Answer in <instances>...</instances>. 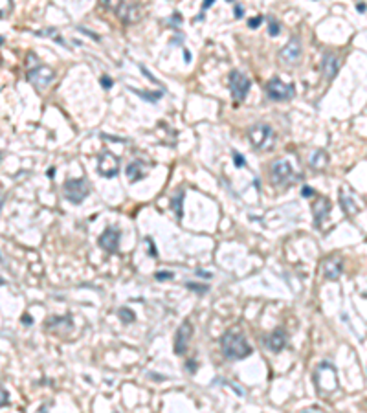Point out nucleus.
Listing matches in <instances>:
<instances>
[{"label": "nucleus", "mask_w": 367, "mask_h": 413, "mask_svg": "<svg viewBox=\"0 0 367 413\" xmlns=\"http://www.w3.org/2000/svg\"><path fill=\"white\" fill-rule=\"evenodd\" d=\"M221 351L228 360H242L251 355V346L242 334L230 331L221 338Z\"/></svg>", "instance_id": "1"}, {"label": "nucleus", "mask_w": 367, "mask_h": 413, "mask_svg": "<svg viewBox=\"0 0 367 413\" xmlns=\"http://www.w3.org/2000/svg\"><path fill=\"white\" fill-rule=\"evenodd\" d=\"M314 384L323 393H333L338 389V375L336 367L331 362H321L314 371Z\"/></svg>", "instance_id": "2"}, {"label": "nucleus", "mask_w": 367, "mask_h": 413, "mask_svg": "<svg viewBox=\"0 0 367 413\" xmlns=\"http://www.w3.org/2000/svg\"><path fill=\"white\" fill-rule=\"evenodd\" d=\"M248 138L250 144L253 145V149L257 151H272L275 145V134L270 125L266 123H255L248 129Z\"/></svg>", "instance_id": "3"}, {"label": "nucleus", "mask_w": 367, "mask_h": 413, "mask_svg": "<svg viewBox=\"0 0 367 413\" xmlns=\"http://www.w3.org/2000/svg\"><path fill=\"white\" fill-rule=\"evenodd\" d=\"M63 195L72 204H81L90 195V186L85 178H68L63 184Z\"/></svg>", "instance_id": "4"}, {"label": "nucleus", "mask_w": 367, "mask_h": 413, "mask_svg": "<svg viewBox=\"0 0 367 413\" xmlns=\"http://www.w3.org/2000/svg\"><path fill=\"white\" fill-rule=\"evenodd\" d=\"M228 87H230V92H232V97L235 101H244L250 92L251 81L246 74L239 72V70H232L230 76H228Z\"/></svg>", "instance_id": "5"}, {"label": "nucleus", "mask_w": 367, "mask_h": 413, "mask_svg": "<svg viewBox=\"0 0 367 413\" xmlns=\"http://www.w3.org/2000/svg\"><path fill=\"white\" fill-rule=\"evenodd\" d=\"M266 96L270 97L272 101H285V99H292L296 94V87L292 83H283L279 77H272L270 81L266 83Z\"/></svg>", "instance_id": "6"}, {"label": "nucleus", "mask_w": 367, "mask_h": 413, "mask_svg": "<svg viewBox=\"0 0 367 413\" xmlns=\"http://www.w3.org/2000/svg\"><path fill=\"white\" fill-rule=\"evenodd\" d=\"M303 53V44L300 37H290L288 43L279 50V61L283 64H298Z\"/></svg>", "instance_id": "7"}, {"label": "nucleus", "mask_w": 367, "mask_h": 413, "mask_svg": "<svg viewBox=\"0 0 367 413\" xmlns=\"http://www.w3.org/2000/svg\"><path fill=\"white\" fill-rule=\"evenodd\" d=\"M53 79H55V72H53L50 66H44V64H41V66L37 68H31L28 72V81L31 83L35 88H39V90L48 88Z\"/></svg>", "instance_id": "8"}, {"label": "nucleus", "mask_w": 367, "mask_h": 413, "mask_svg": "<svg viewBox=\"0 0 367 413\" xmlns=\"http://www.w3.org/2000/svg\"><path fill=\"white\" fill-rule=\"evenodd\" d=\"M97 173L105 178H114L120 173V160L111 151H103L97 158Z\"/></svg>", "instance_id": "9"}, {"label": "nucleus", "mask_w": 367, "mask_h": 413, "mask_svg": "<svg viewBox=\"0 0 367 413\" xmlns=\"http://www.w3.org/2000/svg\"><path fill=\"white\" fill-rule=\"evenodd\" d=\"M270 175L275 186H286L294 177V169H292L288 160H277V162L272 163Z\"/></svg>", "instance_id": "10"}, {"label": "nucleus", "mask_w": 367, "mask_h": 413, "mask_svg": "<svg viewBox=\"0 0 367 413\" xmlns=\"http://www.w3.org/2000/svg\"><path fill=\"white\" fill-rule=\"evenodd\" d=\"M120 239H121V231L114 226H108L105 231H103L97 243L101 246L106 254H116L118 248H120Z\"/></svg>", "instance_id": "11"}, {"label": "nucleus", "mask_w": 367, "mask_h": 413, "mask_svg": "<svg viewBox=\"0 0 367 413\" xmlns=\"http://www.w3.org/2000/svg\"><path fill=\"white\" fill-rule=\"evenodd\" d=\"M191 334H193V325H191V322H189V320H186V322L178 327L176 334H174V355L182 356L183 353L188 351Z\"/></svg>", "instance_id": "12"}, {"label": "nucleus", "mask_w": 367, "mask_h": 413, "mask_svg": "<svg viewBox=\"0 0 367 413\" xmlns=\"http://www.w3.org/2000/svg\"><path fill=\"white\" fill-rule=\"evenodd\" d=\"M312 213H314V228L321 230L323 221L327 219L328 213H331V200H328L327 197L318 195V197H316L314 206H312Z\"/></svg>", "instance_id": "13"}, {"label": "nucleus", "mask_w": 367, "mask_h": 413, "mask_svg": "<svg viewBox=\"0 0 367 413\" xmlns=\"http://www.w3.org/2000/svg\"><path fill=\"white\" fill-rule=\"evenodd\" d=\"M340 70V59L334 55V53L327 52L323 53V59H321V74L327 81H333L334 77L338 76Z\"/></svg>", "instance_id": "14"}, {"label": "nucleus", "mask_w": 367, "mask_h": 413, "mask_svg": "<svg viewBox=\"0 0 367 413\" xmlns=\"http://www.w3.org/2000/svg\"><path fill=\"white\" fill-rule=\"evenodd\" d=\"M116 13L123 22H136L140 19V6L134 4V2H121L116 8Z\"/></svg>", "instance_id": "15"}, {"label": "nucleus", "mask_w": 367, "mask_h": 413, "mask_svg": "<svg viewBox=\"0 0 367 413\" xmlns=\"http://www.w3.org/2000/svg\"><path fill=\"white\" fill-rule=\"evenodd\" d=\"M265 346L272 351V353H279L285 349L286 346V332L283 329H275L270 336L265 338Z\"/></svg>", "instance_id": "16"}, {"label": "nucleus", "mask_w": 367, "mask_h": 413, "mask_svg": "<svg viewBox=\"0 0 367 413\" xmlns=\"http://www.w3.org/2000/svg\"><path fill=\"white\" fill-rule=\"evenodd\" d=\"M342 274H343V261L340 259L338 255L327 259V263H325V279L336 281V279H340Z\"/></svg>", "instance_id": "17"}, {"label": "nucleus", "mask_w": 367, "mask_h": 413, "mask_svg": "<svg viewBox=\"0 0 367 413\" xmlns=\"http://www.w3.org/2000/svg\"><path fill=\"white\" fill-rule=\"evenodd\" d=\"M125 173L131 182H138V180L145 178V175H147V163L141 162V160H134V162H131L127 165Z\"/></svg>", "instance_id": "18"}, {"label": "nucleus", "mask_w": 367, "mask_h": 413, "mask_svg": "<svg viewBox=\"0 0 367 413\" xmlns=\"http://www.w3.org/2000/svg\"><path fill=\"white\" fill-rule=\"evenodd\" d=\"M340 202H342V210L345 215L353 217L356 215L358 212H360V208H358V204L354 202V198L351 197V193H347L345 189H342L340 191Z\"/></svg>", "instance_id": "19"}, {"label": "nucleus", "mask_w": 367, "mask_h": 413, "mask_svg": "<svg viewBox=\"0 0 367 413\" xmlns=\"http://www.w3.org/2000/svg\"><path fill=\"white\" fill-rule=\"evenodd\" d=\"M309 163H310V167L314 169V171H323V169L327 167V163H328V154L325 153L323 149H316L314 153L310 154Z\"/></svg>", "instance_id": "20"}, {"label": "nucleus", "mask_w": 367, "mask_h": 413, "mask_svg": "<svg viewBox=\"0 0 367 413\" xmlns=\"http://www.w3.org/2000/svg\"><path fill=\"white\" fill-rule=\"evenodd\" d=\"M183 198H186V189H178V191L174 193L173 197L169 198V204L171 208H173L174 215H176V219H182L183 212H182V206H183Z\"/></svg>", "instance_id": "21"}, {"label": "nucleus", "mask_w": 367, "mask_h": 413, "mask_svg": "<svg viewBox=\"0 0 367 413\" xmlns=\"http://www.w3.org/2000/svg\"><path fill=\"white\" fill-rule=\"evenodd\" d=\"M127 90H131L132 94H136V96H140L141 99L149 101V103H156L158 99H162V97L165 96L164 90H158V92H147V90H138V88L134 87H129Z\"/></svg>", "instance_id": "22"}, {"label": "nucleus", "mask_w": 367, "mask_h": 413, "mask_svg": "<svg viewBox=\"0 0 367 413\" xmlns=\"http://www.w3.org/2000/svg\"><path fill=\"white\" fill-rule=\"evenodd\" d=\"M35 35H41V37H52L53 41H57L59 44L66 46V43H64L63 39H61V35H59V31L55 28H52V29H41V31H35Z\"/></svg>", "instance_id": "23"}, {"label": "nucleus", "mask_w": 367, "mask_h": 413, "mask_svg": "<svg viewBox=\"0 0 367 413\" xmlns=\"http://www.w3.org/2000/svg\"><path fill=\"white\" fill-rule=\"evenodd\" d=\"M118 316H120V320L123 323H132L136 320V316H134V313H132L131 308L129 307H121V308H118Z\"/></svg>", "instance_id": "24"}, {"label": "nucleus", "mask_w": 367, "mask_h": 413, "mask_svg": "<svg viewBox=\"0 0 367 413\" xmlns=\"http://www.w3.org/2000/svg\"><path fill=\"white\" fill-rule=\"evenodd\" d=\"M266 20H268V33H270V37H277L281 31V26H279V22H277V19L270 15Z\"/></svg>", "instance_id": "25"}, {"label": "nucleus", "mask_w": 367, "mask_h": 413, "mask_svg": "<svg viewBox=\"0 0 367 413\" xmlns=\"http://www.w3.org/2000/svg\"><path fill=\"white\" fill-rule=\"evenodd\" d=\"M186 287L189 288V290H195L197 294H206L209 290L208 285H200V283H193V281H188L186 283Z\"/></svg>", "instance_id": "26"}, {"label": "nucleus", "mask_w": 367, "mask_h": 413, "mask_svg": "<svg viewBox=\"0 0 367 413\" xmlns=\"http://www.w3.org/2000/svg\"><path fill=\"white\" fill-rule=\"evenodd\" d=\"M232 156H233V162H235V167H246V158L242 156L241 153H237V151H233L232 153Z\"/></svg>", "instance_id": "27"}, {"label": "nucleus", "mask_w": 367, "mask_h": 413, "mask_svg": "<svg viewBox=\"0 0 367 413\" xmlns=\"http://www.w3.org/2000/svg\"><path fill=\"white\" fill-rule=\"evenodd\" d=\"M155 278H156V281H167V279H173L174 274L173 272H169V270H164V272H156Z\"/></svg>", "instance_id": "28"}, {"label": "nucleus", "mask_w": 367, "mask_h": 413, "mask_svg": "<svg viewBox=\"0 0 367 413\" xmlns=\"http://www.w3.org/2000/svg\"><path fill=\"white\" fill-rule=\"evenodd\" d=\"M140 70H141V72H143V74H145V77H147V79H149V81H153V83H155V85H160V87H162V88H164V85H162V83H160V81H158V79H156V77H155V76H153V74H151V72H149V70H147V68H145V66H143V64H140Z\"/></svg>", "instance_id": "29"}, {"label": "nucleus", "mask_w": 367, "mask_h": 413, "mask_svg": "<svg viewBox=\"0 0 367 413\" xmlns=\"http://www.w3.org/2000/svg\"><path fill=\"white\" fill-rule=\"evenodd\" d=\"M263 22H265V17H261V15H257L253 19H248V26H250V28H259Z\"/></svg>", "instance_id": "30"}, {"label": "nucleus", "mask_w": 367, "mask_h": 413, "mask_svg": "<svg viewBox=\"0 0 367 413\" xmlns=\"http://www.w3.org/2000/svg\"><path fill=\"white\" fill-rule=\"evenodd\" d=\"M145 243L149 245V255L156 259V257H158V250H156V245L153 243V239H151V237H145Z\"/></svg>", "instance_id": "31"}, {"label": "nucleus", "mask_w": 367, "mask_h": 413, "mask_svg": "<svg viewBox=\"0 0 367 413\" xmlns=\"http://www.w3.org/2000/svg\"><path fill=\"white\" fill-rule=\"evenodd\" d=\"M8 402H10V395H8V391H6L2 386H0V408L8 406Z\"/></svg>", "instance_id": "32"}, {"label": "nucleus", "mask_w": 367, "mask_h": 413, "mask_svg": "<svg viewBox=\"0 0 367 413\" xmlns=\"http://www.w3.org/2000/svg\"><path fill=\"white\" fill-rule=\"evenodd\" d=\"M99 83H101V87L105 88V90H111V87L114 85V81H112L108 76H101V79H99Z\"/></svg>", "instance_id": "33"}, {"label": "nucleus", "mask_w": 367, "mask_h": 413, "mask_svg": "<svg viewBox=\"0 0 367 413\" xmlns=\"http://www.w3.org/2000/svg\"><path fill=\"white\" fill-rule=\"evenodd\" d=\"M78 29H79V31H81V33H85V35H87V37H90L92 41H99V35H97V33H94V31H90V29H88V28H83V26H79Z\"/></svg>", "instance_id": "34"}, {"label": "nucleus", "mask_w": 367, "mask_h": 413, "mask_svg": "<svg viewBox=\"0 0 367 413\" xmlns=\"http://www.w3.org/2000/svg\"><path fill=\"white\" fill-rule=\"evenodd\" d=\"M180 22H182V15H180L178 11H174L173 17L169 19V26H173V28H174V26H178Z\"/></svg>", "instance_id": "35"}, {"label": "nucleus", "mask_w": 367, "mask_h": 413, "mask_svg": "<svg viewBox=\"0 0 367 413\" xmlns=\"http://www.w3.org/2000/svg\"><path fill=\"white\" fill-rule=\"evenodd\" d=\"M301 195H303L305 198H310V197H314L316 195V191L312 188H309V186H305L303 188V191H301Z\"/></svg>", "instance_id": "36"}, {"label": "nucleus", "mask_w": 367, "mask_h": 413, "mask_svg": "<svg viewBox=\"0 0 367 413\" xmlns=\"http://www.w3.org/2000/svg\"><path fill=\"white\" fill-rule=\"evenodd\" d=\"M233 11H235V17H237V19H241L242 15H244V10H242V6H241V4H235Z\"/></svg>", "instance_id": "37"}, {"label": "nucleus", "mask_w": 367, "mask_h": 413, "mask_svg": "<svg viewBox=\"0 0 367 413\" xmlns=\"http://www.w3.org/2000/svg\"><path fill=\"white\" fill-rule=\"evenodd\" d=\"M186 365H188V371L191 373V375L197 371V362H195V360H188V364H186Z\"/></svg>", "instance_id": "38"}, {"label": "nucleus", "mask_w": 367, "mask_h": 413, "mask_svg": "<svg viewBox=\"0 0 367 413\" xmlns=\"http://www.w3.org/2000/svg\"><path fill=\"white\" fill-rule=\"evenodd\" d=\"M197 276H200V278H206V279L211 278V274H209V272H204V270H197Z\"/></svg>", "instance_id": "39"}, {"label": "nucleus", "mask_w": 367, "mask_h": 413, "mask_svg": "<svg viewBox=\"0 0 367 413\" xmlns=\"http://www.w3.org/2000/svg\"><path fill=\"white\" fill-rule=\"evenodd\" d=\"M356 10L360 11V13H365V4H363V2H360V4H356Z\"/></svg>", "instance_id": "40"}, {"label": "nucleus", "mask_w": 367, "mask_h": 413, "mask_svg": "<svg viewBox=\"0 0 367 413\" xmlns=\"http://www.w3.org/2000/svg\"><path fill=\"white\" fill-rule=\"evenodd\" d=\"M211 6H213V0H206V2L202 4V10H208V8H211Z\"/></svg>", "instance_id": "41"}, {"label": "nucleus", "mask_w": 367, "mask_h": 413, "mask_svg": "<svg viewBox=\"0 0 367 413\" xmlns=\"http://www.w3.org/2000/svg\"><path fill=\"white\" fill-rule=\"evenodd\" d=\"M183 55H186V61H191V53H189L188 48H183Z\"/></svg>", "instance_id": "42"}, {"label": "nucleus", "mask_w": 367, "mask_h": 413, "mask_svg": "<svg viewBox=\"0 0 367 413\" xmlns=\"http://www.w3.org/2000/svg\"><path fill=\"white\" fill-rule=\"evenodd\" d=\"M46 173H48V177H50V178H53V175H55V167H50L48 171H46Z\"/></svg>", "instance_id": "43"}, {"label": "nucleus", "mask_w": 367, "mask_h": 413, "mask_svg": "<svg viewBox=\"0 0 367 413\" xmlns=\"http://www.w3.org/2000/svg\"><path fill=\"white\" fill-rule=\"evenodd\" d=\"M202 20H204V13H200L197 19H195V22H202Z\"/></svg>", "instance_id": "44"}, {"label": "nucleus", "mask_w": 367, "mask_h": 413, "mask_svg": "<svg viewBox=\"0 0 367 413\" xmlns=\"http://www.w3.org/2000/svg\"><path fill=\"white\" fill-rule=\"evenodd\" d=\"M22 320H24V322L28 323V325H29V323H31V318H29V316H24V318H22Z\"/></svg>", "instance_id": "45"}, {"label": "nucleus", "mask_w": 367, "mask_h": 413, "mask_svg": "<svg viewBox=\"0 0 367 413\" xmlns=\"http://www.w3.org/2000/svg\"><path fill=\"white\" fill-rule=\"evenodd\" d=\"M2 285H4V279H2V278H0V287H2Z\"/></svg>", "instance_id": "46"}, {"label": "nucleus", "mask_w": 367, "mask_h": 413, "mask_svg": "<svg viewBox=\"0 0 367 413\" xmlns=\"http://www.w3.org/2000/svg\"><path fill=\"white\" fill-rule=\"evenodd\" d=\"M2 43H4V39H2V37H0V44H2Z\"/></svg>", "instance_id": "47"}, {"label": "nucleus", "mask_w": 367, "mask_h": 413, "mask_svg": "<svg viewBox=\"0 0 367 413\" xmlns=\"http://www.w3.org/2000/svg\"><path fill=\"white\" fill-rule=\"evenodd\" d=\"M2 202H4V200H0V208H2Z\"/></svg>", "instance_id": "48"}, {"label": "nucleus", "mask_w": 367, "mask_h": 413, "mask_svg": "<svg viewBox=\"0 0 367 413\" xmlns=\"http://www.w3.org/2000/svg\"><path fill=\"white\" fill-rule=\"evenodd\" d=\"M303 413H309V411H303Z\"/></svg>", "instance_id": "49"}]
</instances>
